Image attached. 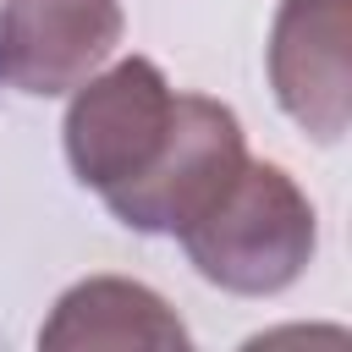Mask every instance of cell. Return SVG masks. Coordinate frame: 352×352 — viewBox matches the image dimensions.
Instances as JSON below:
<instances>
[{
	"instance_id": "obj_1",
	"label": "cell",
	"mask_w": 352,
	"mask_h": 352,
	"mask_svg": "<svg viewBox=\"0 0 352 352\" xmlns=\"http://www.w3.org/2000/svg\"><path fill=\"white\" fill-rule=\"evenodd\" d=\"M176 242L209 286L236 297H275L308 270L319 248V220L292 170L248 154L220 198L176 231Z\"/></svg>"
},
{
	"instance_id": "obj_2",
	"label": "cell",
	"mask_w": 352,
	"mask_h": 352,
	"mask_svg": "<svg viewBox=\"0 0 352 352\" xmlns=\"http://www.w3.org/2000/svg\"><path fill=\"white\" fill-rule=\"evenodd\" d=\"M170 121H176V88L148 55H126L116 66L104 60L88 82L72 88L60 148L72 176L104 198L116 187H132L160 160Z\"/></svg>"
},
{
	"instance_id": "obj_3",
	"label": "cell",
	"mask_w": 352,
	"mask_h": 352,
	"mask_svg": "<svg viewBox=\"0 0 352 352\" xmlns=\"http://www.w3.org/2000/svg\"><path fill=\"white\" fill-rule=\"evenodd\" d=\"M242 160H248V138L236 110L209 94H176V121L160 160L132 187L104 192V209L126 231L176 236L187 220H198L220 198V187L242 170Z\"/></svg>"
},
{
	"instance_id": "obj_4",
	"label": "cell",
	"mask_w": 352,
	"mask_h": 352,
	"mask_svg": "<svg viewBox=\"0 0 352 352\" xmlns=\"http://www.w3.org/2000/svg\"><path fill=\"white\" fill-rule=\"evenodd\" d=\"M264 60L275 104L308 138L336 143L352 110V0H280Z\"/></svg>"
},
{
	"instance_id": "obj_5",
	"label": "cell",
	"mask_w": 352,
	"mask_h": 352,
	"mask_svg": "<svg viewBox=\"0 0 352 352\" xmlns=\"http://www.w3.org/2000/svg\"><path fill=\"white\" fill-rule=\"evenodd\" d=\"M116 0H6L0 6V82L33 99L72 94L121 44Z\"/></svg>"
},
{
	"instance_id": "obj_6",
	"label": "cell",
	"mask_w": 352,
	"mask_h": 352,
	"mask_svg": "<svg viewBox=\"0 0 352 352\" xmlns=\"http://www.w3.org/2000/svg\"><path fill=\"white\" fill-rule=\"evenodd\" d=\"M38 346H50V352H82V346H160V352H170L176 346L182 352L187 324L143 280L88 275L55 297V308L38 330Z\"/></svg>"
}]
</instances>
